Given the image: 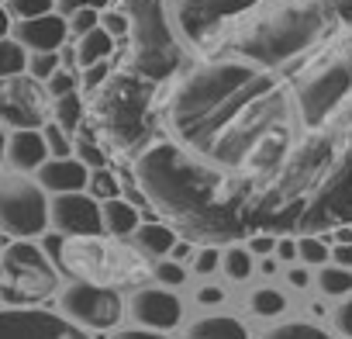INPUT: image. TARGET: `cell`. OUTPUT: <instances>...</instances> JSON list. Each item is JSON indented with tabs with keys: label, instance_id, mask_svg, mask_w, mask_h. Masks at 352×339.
<instances>
[{
	"label": "cell",
	"instance_id": "obj_36",
	"mask_svg": "<svg viewBox=\"0 0 352 339\" xmlns=\"http://www.w3.org/2000/svg\"><path fill=\"white\" fill-rule=\"evenodd\" d=\"M331 325L342 339H352V291L345 298H338L335 311H331Z\"/></svg>",
	"mask_w": 352,
	"mask_h": 339
},
{
	"label": "cell",
	"instance_id": "obj_32",
	"mask_svg": "<svg viewBox=\"0 0 352 339\" xmlns=\"http://www.w3.org/2000/svg\"><path fill=\"white\" fill-rule=\"evenodd\" d=\"M56 70H59V52H28V70L25 73H32L35 80L45 83Z\"/></svg>",
	"mask_w": 352,
	"mask_h": 339
},
{
	"label": "cell",
	"instance_id": "obj_49",
	"mask_svg": "<svg viewBox=\"0 0 352 339\" xmlns=\"http://www.w3.org/2000/svg\"><path fill=\"white\" fill-rule=\"evenodd\" d=\"M0 4H4V0H0Z\"/></svg>",
	"mask_w": 352,
	"mask_h": 339
},
{
	"label": "cell",
	"instance_id": "obj_8",
	"mask_svg": "<svg viewBox=\"0 0 352 339\" xmlns=\"http://www.w3.org/2000/svg\"><path fill=\"white\" fill-rule=\"evenodd\" d=\"M59 311L87 332H111L124 318V294L118 287L69 280L66 287H59Z\"/></svg>",
	"mask_w": 352,
	"mask_h": 339
},
{
	"label": "cell",
	"instance_id": "obj_31",
	"mask_svg": "<svg viewBox=\"0 0 352 339\" xmlns=\"http://www.w3.org/2000/svg\"><path fill=\"white\" fill-rule=\"evenodd\" d=\"M49 11H56V0H11V4H8L11 21L38 18V14H49Z\"/></svg>",
	"mask_w": 352,
	"mask_h": 339
},
{
	"label": "cell",
	"instance_id": "obj_10",
	"mask_svg": "<svg viewBox=\"0 0 352 339\" xmlns=\"http://www.w3.org/2000/svg\"><path fill=\"white\" fill-rule=\"evenodd\" d=\"M0 339H94L83 325L45 305H0Z\"/></svg>",
	"mask_w": 352,
	"mask_h": 339
},
{
	"label": "cell",
	"instance_id": "obj_29",
	"mask_svg": "<svg viewBox=\"0 0 352 339\" xmlns=\"http://www.w3.org/2000/svg\"><path fill=\"white\" fill-rule=\"evenodd\" d=\"M152 280H159L162 287H176L187 280V267L180 260H169V256H159L152 263Z\"/></svg>",
	"mask_w": 352,
	"mask_h": 339
},
{
	"label": "cell",
	"instance_id": "obj_4",
	"mask_svg": "<svg viewBox=\"0 0 352 339\" xmlns=\"http://www.w3.org/2000/svg\"><path fill=\"white\" fill-rule=\"evenodd\" d=\"M45 243L56 267L69 280H87L118 291H135L152 280V260L128 239L94 232V236H56Z\"/></svg>",
	"mask_w": 352,
	"mask_h": 339
},
{
	"label": "cell",
	"instance_id": "obj_28",
	"mask_svg": "<svg viewBox=\"0 0 352 339\" xmlns=\"http://www.w3.org/2000/svg\"><path fill=\"white\" fill-rule=\"evenodd\" d=\"M328 236H297V260L304 267H321L328 263Z\"/></svg>",
	"mask_w": 352,
	"mask_h": 339
},
{
	"label": "cell",
	"instance_id": "obj_1",
	"mask_svg": "<svg viewBox=\"0 0 352 339\" xmlns=\"http://www.w3.org/2000/svg\"><path fill=\"white\" fill-rule=\"evenodd\" d=\"M187 63L159 87L162 135L239 187L245 225H352V0H162Z\"/></svg>",
	"mask_w": 352,
	"mask_h": 339
},
{
	"label": "cell",
	"instance_id": "obj_6",
	"mask_svg": "<svg viewBox=\"0 0 352 339\" xmlns=\"http://www.w3.org/2000/svg\"><path fill=\"white\" fill-rule=\"evenodd\" d=\"M63 287V270L35 239H14L0 249V305H45Z\"/></svg>",
	"mask_w": 352,
	"mask_h": 339
},
{
	"label": "cell",
	"instance_id": "obj_13",
	"mask_svg": "<svg viewBox=\"0 0 352 339\" xmlns=\"http://www.w3.org/2000/svg\"><path fill=\"white\" fill-rule=\"evenodd\" d=\"M11 35L28 52H59L66 45V39H69V28H66V18L59 11H49V14H38V18L14 21Z\"/></svg>",
	"mask_w": 352,
	"mask_h": 339
},
{
	"label": "cell",
	"instance_id": "obj_44",
	"mask_svg": "<svg viewBox=\"0 0 352 339\" xmlns=\"http://www.w3.org/2000/svg\"><path fill=\"white\" fill-rule=\"evenodd\" d=\"M190 256H194V249H190V239H184V236H180V239L173 243V249H169V260H180V263H187Z\"/></svg>",
	"mask_w": 352,
	"mask_h": 339
},
{
	"label": "cell",
	"instance_id": "obj_14",
	"mask_svg": "<svg viewBox=\"0 0 352 339\" xmlns=\"http://www.w3.org/2000/svg\"><path fill=\"white\" fill-rule=\"evenodd\" d=\"M87 177H90V166H83L73 152H69V156H49V159L35 170V181H38L49 194L87 191Z\"/></svg>",
	"mask_w": 352,
	"mask_h": 339
},
{
	"label": "cell",
	"instance_id": "obj_38",
	"mask_svg": "<svg viewBox=\"0 0 352 339\" xmlns=\"http://www.w3.org/2000/svg\"><path fill=\"white\" fill-rule=\"evenodd\" d=\"M242 243L249 246V253H252V256H273L276 236H273V232H252V236H245Z\"/></svg>",
	"mask_w": 352,
	"mask_h": 339
},
{
	"label": "cell",
	"instance_id": "obj_9",
	"mask_svg": "<svg viewBox=\"0 0 352 339\" xmlns=\"http://www.w3.org/2000/svg\"><path fill=\"white\" fill-rule=\"evenodd\" d=\"M52 118V97L32 73L0 76V125L4 128H42Z\"/></svg>",
	"mask_w": 352,
	"mask_h": 339
},
{
	"label": "cell",
	"instance_id": "obj_40",
	"mask_svg": "<svg viewBox=\"0 0 352 339\" xmlns=\"http://www.w3.org/2000/svg\"><path fill=\"white\" fill-rule=\"evenodd\" d=\"M107 339H169V332L135 325V329H111V336H107Z\"/></svg>",
	"mask_w": 352,
	"mask_h": 339
},
{
	"label": "cell",
	"instance_id": "obj_34",
	"mask_svg": "<svg viewBox=\"0 0 352 339\" xmlns=\"http://www.w3.org/2000/svg\"><path fill=\"white\" fill-rule=\"evenodd\" d=\"M100 28H104L114 42H121V39L128 35V14H124L121 8H104V11H100Z\"/></svg>",
	"mask_w": 352,
	"mask_h": 339
},
{
	"label": "cell",
	"instance_id": "obj_26",
	"mask_svg": "<svg viewBox=\"0 0 352 339\" xmlns=\"http://www.w3.org/2000/svg\"><path fill=\"white\" fill-rule=\"evenodd\" d=\"M25 70H28V49L14 35H4L0 39V76H14Z\"/></svg>",
	"mask_w": 352,
	"mask_h": 339
},
{
	"label": "cell",
	"instance_id": "obj_25",
	"mask_svg": "<svg viewBox=\"0 0 352 339\" xmlns=\"http://www.w3.org/2000/svg\"><path fill=\"white\" fill-rule=\"evenodd\" d=\"M249 308L259 318H280L287 311V294L280 287H256L249 294Z\"/></svg>",
	"mask_w": 352,
	"mask_h": 339
},
{
	"label": "cell",
	"instance_id": "obj_15",
	"mask_svg": "<svg viewBox=\"0 0 352 339\" xmlns=\"http://www.w3.org/2000/svg\"><path fill=\"white\" fill-rule=\"evenodd\" d=\"M4 159L14 174H35L49 159V145L42 138V128H14L4 145Z\"/></svg>",
	"mask_w": 352,
	"mask_h": 339
},
{
	"label": "cell",
	"instance_id": "obj_23",
	"mask_svg": "<svg viewBox=\"0 0 352 339\" xmlns=\"http://www.w3.org/2000/svg\"><path fill=\"white\" fill-rule=\"evenodd\" d=\"M259 339H335L324 325L318 322H307V318H290V322H280V325H270Z\"/></svg>",
	"mask_w": 352,
	"mask_h": 339
},
{
	"label": "cell",
	"instance_id": "obj_39",
	"mask_svg": "<svg viewBox=\"0 0 352 339\" xmlns=\"http://www.w3.org/2000/svg\"><path fill=\"white\" fill-rule=\"evenodd\" d=\"M111 73V59H104V63H94V66H83V80H80V87L90 94L97 83H104V76Z\"/></svg>",
	"mask_w": 352,
	"mask_h": 339
},
{
	"label": "cell",
	"instance_id": "obj_5",
	"mask_svg": "<svg viewBox=\"0 0 352 339\" xmlns=\"http://www.w3.org/2000/svg\"><path fill=\"white\" fill-rule=\"evenodd\" d=\"M121 11L128 14V35L121 39L124 42L121 66L159 87L169 83L184 70L187 52L162 11V0H121Z\"/></svg>",
	"mask_w": 352,
	"mask_h": 339
},
{
	"label": "cell",
	"instance_id": "obj_2",
	"mask_svg": "<svg viewBox=\"0 0 352 339\" xmlns=\"http://www.w3.org/2000/svg\"><path fill=\"white\" fill-rule=\"evenodd\" d=\"M131 177L138 194L176 229V236L201 246L242 243L249 236L239 187L169 135L152 138L131 159Z\"/></svg>",
	"mask_w": 352,
	"mask_h": 339
},
{
	"label": "cell",
	"instance_id": "obj_24",
	"mask_svg": "<svg viewBox=\"0 0 352 339\" xmlns=\"http://www.w3.org/2000/svg\"><path fill=\"white\" fill-rule=\"evenodd\" d=\"M221 270L228 280L245 284L256 274V256L249 253V246H228V249H221Z\"/></svg>",
	"mask_w": 352,
	"mask_h": 339
},
{
	"label": "cell",
	"instance_id": "obj_16",
	"mask_svg": "<svg viewBox=\"0 0 352 339\" xmlns=\"http://www.w3.org/2000/svg\"><path fill=\"white\" fill-rule=\"evenodd\" d=\"M187 339H252V336L239 315H201L187 329Z\"/></svg>",
	"mask_w": 352,
	"mask_h": 339
},
{
	"label": "cell",
	"instance_id": "obj_18",
	"mask_svg": "<svg viewBox=\"0 0 352 339\" xmlns=\"http://www.w3.org/2000/svg\"><path fill=\"white\" fill-rule=\"evenodd\" d=\"M180 239L176 236V229L173 225H166V222H159V218H152V222H138V229L131 232V243L145 253V256H169V249H173V243Z\"/></svg>",
	"mask_w": 352,
	"mask_h": 339
},
{
	"label": "cell",
	"instance_id": "obj_19",
	"mask_svg": "<svg viewBox=\"0 0 352 339\" xmlns=\"http://www.w3.org/2000/svg\"><path fill=\"white\" fill-rule=\"evenodd\" d=\"M114 49H118V42L97 25V28H90L87 35H76V45H73V59H76V66L83 70V66H94V63H104V59H114Z\"/></svg>",
	"mask_w": 352,
	"mask_h": 339
},
{
	"label": "cell",
	"instance_id": "obj_7",
	"mask_svg": "<svg viewBox=\"0 0 352 339\" xmlns=\"http://www.w3.org/2000/svg\"><path fill=\"white\" fill-rule=\"evenodd\" d=\"M49 232V191L32 174H0V236L38 239Z\"/></svg>",
	"mask_w": 352,
	"mask_h": 339
},
{
	"label": "cell",
	"instance_id": "obj_11",
	"mask_svg": "<svg viewBox=\"0 0 352 339\" xmlns=\"http://www.w3.org/2000/svg\"><path fill=\"white\" fill-rule=\"evenodd\" d=\"M49 225L56 229V236H94V232H104L100 201L90 198L87 191L49 194Z\"/></svg>",
	"mask_w": 352,
	"mask_h": 339
},
{
	"label": "cell",
	"instance_id": "obj_17",
	"mask_svg": "<svg viewBox=\"0 0 352 339\" xmlns=\"http://www.w3.org/2000/svg\"><path fill=\"white\" fill-rule=\"evenodd\" d=\"M100 218H104V232L107 236L131 239V232L142 222V212L131 201H124V198H111V201H100Z\"/></svg>",
	"mask_w": 352,
	"mask_h": 339
},
{
	"label": "cell",
	"instance_id": "obj_21",
	"mask_svg": "<svg viewBox=\"0 0 352 339\" xmlns=\"http://www.w3.org/2000/svg\"><path fill=\"white\" fill-rule=\"evenodd\" d=\"M52 121L73 135V132L87 121V101H83V94H80V90H73V94L52 97Z\"/></svg>",
	"mask_w": 352,
	"mask_h": 339
},
{
	"label": "cell",
	"instance_id": "obj_20",
	"mask_svg": "<svg viewBox=\"0 0 352 339\" xmlns=\"http://www.w3.org/2000/svg\"><path fill=\"white\" fill-rule=\"evenodd\" d=\"M73 156H76L83 166H90V170L107 166V145H104L100 135L90 128V121H83V125L73 132Z\"/></svg>",
	"mask_w": 352,
	"mask_h": 339
},
{
	"label": "cell",
	"instance_id": "obj_43",
	"mask_svg": "<svg viewBox=\"0 0 352 339\" xmlns=\"http://www.w3.org/2000/svg\"><path fill=\"white\" fill-rule=\"evenodd\" d=\"M197 301H201V305H221V301H225V287L208 284V287H201V291H197Z\"/></svg>",
	"mask_w": 352,
	"mask_h": 339
},
{
	"label": "cell",
	"instance_id": "obj_22",
	"mask_svg": "<svg viewBox=\"0 0 352 339\" xmlns=\"http://www.w3.org/2000/svg\"><path fill=\"white\" fill-rule=\"evenodd\" d=\"M314 284L324 298H345L352 291V270L349 267H338V263H321L318 274H314Z\"/></svg>",
	"mask_w": 352,
	"mask_h": 339
},
{
	"label": "cell",
	"instance_id": "obj_12",
	"mask_svg": "<svg viewBox=\"0 0 352 339\" xmlns=\"http://www.w3.org/2000/svg\"><path fill=\"white\" fill-rule=\"evenodd\" d=\"M124 315H131L135 325H145V329H159V332H169L184 322V301L176 298L169 287H152V284H142L131 291V298L124 301Z\"/></svg>",
	"mask_w": 352,
	"mask_h": 339
},
{
	"label": "cell",
	"instance_id": "obj_35",
	"mask_svg": "<svg viewBox=\"0 0 352 339\" xmlns=\"http://www.w3.org/2000/svg\"><path fill=\"white\" fill-rule=\"evenodd\" d=\"M45 90H49V97H63V94H73V90H80V76L73 73V70H56L49 80H45Z\"/></svg>",
	"mask_w": 352,
	"mask_h": 339
},
{
	"label": "cell",
	"instance_id": "obj_47",
	"mask_svg": "<svg viewBox=\"0 0 352 339\" xmlns=\"http://www.w3.org/2000/svg\"><path fill=\"white\" fill-rule=\"evenodd\" d=\"M4 145H8V132H4V125H0V174H4V166H8V159H4Z\"/></svg>",
	"mask_w": 352,
	"mask_h": 339
},
{
	"label": "cell",
	"instance_id": "obj_27",
	"mask_svg": "<svg viewBox=\"0 0 352 339\" xmlns=\"http://www.w3.org/2000/svg\"><path fill=\"white\" fill-rule=\"evenodd\" d=\"M87 194L97 198V201L121 198V181L111 174L107 166H97V170H90V177H87Z\"/></svg>",
	"mask_w": 352,
	"mask_h": 339
},
{
	"label": "cell",
	"instance_id": "obj_46",
	"mask_svg": "<svg viewBox=\"0 0 352 339\" xmlns=\"http://www.w3.org/2000/svg\"><path fill=\"white\" fill-rule=\"evenodd\" d=\"M11 25H14V21H11V14H8V8H4V4H0V39H4V35H11Z\"/></svg>",
	"mask_w": 352,
	"mask_h": 339
},
{
	"label": "cell",
	"instance_id": "obj_33",
	"mask_svg": "<svg viewBox=\"0 0 352 339\" xmlns=\"http://www.w3.org/2000/svg\"><path fill=\"white\" fill-rule=\"evenodd\" d=\"M97 25H100V11H97V8H80V11L66 14V28H69L73 39H76V35H87V32L97 28Z\"/></svg>",
	"mask_w": 352,
	"mask_h": 339
},
{
	"label": "cell",
	"instance_id": "obj_48",
	"mask_svg": "<svg viewBox=\"0 0 352 339\" xmlns=\"http://www.w3.org/2000/svg\"><path fill=\"white\" fill-rule=\"evenodd\" d=\"M259 270H263V274H276V260H273V256H263Z\"/></svg>",
	"mask_w": 352,
	"mask_h": 339
},
{
	"label": "cell",
	"instance_id": "obj_45",
	"mask_svg": "<svg viewBox=\"0 0 352 339\" xmlns=\"http://www.w3.org/2000/svg\"><path fill=\"white\" fill-rule=\"evenodd\" d=\"M287 280H290V287H307L311 284V270H304V267H287Z\"/></svg>",
	"mask_w": 352,
	"mask_h": 339
},
{
	"label": "cell",
	"instance_id": "obj_3",
	"mask_svg": "<svg viewBox=\"0 0 352 339\" xmlns=\"http://www.w3.org/2000/svg\"><path fill=\"white\" fill-rule=\"evenodd\" d=\"M87 121L107 145L124 159H135L152 138L162 135L159 125V83L118 66L87 97Z\"/></svg>",
	"mask_w": 352,
	"mask_h": 339
},
{
	"label": "cell",
	"instance_id": "obj_42",
	"mask_svg": "<svg viewBox=\"0 0 352 339\" xmlns=\"http://www.w3.org/2000/svg\"><path fill=\"white\" fill-rule=\"evenodd\" d=\"M328 260L338 263V267H349V270H352V243H342V239H338V243L328 249Z\"/></svg>",
	"mask_w": 352,
	"mask_h": 339
},
{
	"label": "cell",
	"instance_id": "obj_37",
	"mask_svg": "<svg viewBox=\"0 0 352 339\" xmlns=\"http://www.w3.org/2000/svg\"><path fill=\"white\" fill-rule=\"evenodd\" d=\"M190 260H194V274L208 277V274H214V270L221 267V249H218V246H201Z\"/></svg>",
	"mask_w": 352,
	"mask_h": 339
},
{
	"label": "cell",
	"instance_id": "obj_30",
	"mask_svg": "<svg viewBox=\"0 0 352 339\" xmlns=\"http://www.w3.org/2000/svg\"><path fill=\"white\" fill-rule=\"evenodd\" d=\"M42 138H45V145H49V156H69V152H73V135H69L66 128H59L52 118L42 125Z\"/></svg>",
	"mask_w": 352,
	"mask_h": 339
},
{
	"label": "cell",
	"instance_id": "obj_41",
	"mask_svg": "<svg viewBox=\"0 0 352 339\" xmlns=\"http://www.w3.org/2000/svg\"><path fill=\"white\" fill-rule=\"evenodd\" d=\"M273 256H280L283 263L297 260V236H276V246H273Z\"/></svg>",
	"mask_w": 352,
	"mask_h": 339
}]
</instances>
